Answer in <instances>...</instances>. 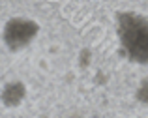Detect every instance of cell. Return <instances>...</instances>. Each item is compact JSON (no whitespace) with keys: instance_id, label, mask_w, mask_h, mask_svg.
Returning a JSON list of instances; mask_svg holds the SVG:
<instances>
[{"instance_id":"4","label":"cell","mask_w":148,"mask_h":118,"mask_svg":"<svg viewBox=\"0 0 148 118\" xmlns=\"http://www.w3.org/2000/svg\"><path fill=\"white\" fill-rule=\"evenodd\" d=\"M135 99H137L141 105L148 107V77H145L141 82H139L137 90H135Z\"/></svg>"},{"instance_id":"1","label":"cell","mask_w":148,"mask_h":118,"mask_svg":"<svg viewBox=\"0 0 148 118\" xmlns=\"http://www.w3.org/2000/svg\"><path fill=\"white\" fill-rule=\"evenodd\" d=\"M116 38L124 56L131 64L148 66V17L137 11L116 13Z\"/></svg>"},{"instance_id":"3","label":"cell","mask_w":148,"mask_h":118,"mask_svg":"<svg viewBox=\"0 0 148 118\" xmlns=\"http://www.w3.org/2000/svg\"><path fill=\"white\" fill-rule=\"evenodd\" d=\"M26 84L23 81H10L2 86L0 90V101L4 107L8 109H15L26 99Z\"/></svg>"},{"instance_id":"2","label":"cell","mask_w":148,"mask_h":118,"mask_svg":"<svg viewBox=\"0 0 148 118\" xmlns=\"http://www.w3.org/2000/svg\"><path fill=\"white\" fill-rule=\"evenodd\" d=\"M40 34V25L34 19L26 17H11L6 21L2 28V41L11 53L26 49Z\"/></svg>"}]
</instances>
